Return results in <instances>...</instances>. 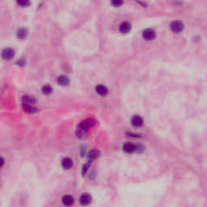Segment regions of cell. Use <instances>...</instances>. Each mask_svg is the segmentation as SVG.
Masks as SVG:
<instances>
[{
  "instance_id": "obj_17",
  "label": "cell",
  "mask_w": 207,
  "mask_h": 207,
  "mask_svg": "<svg viewBox=\"0 0 207 207\" xmlns=\"http://www.w3.org/2000/svg\"><path fill=\"white\" fill-rule=\"evenodd\" d=\"M27 30L25 29V28H20V29H19V30L17 31V36H18L19 39L25 38V36H27Z\"/></svg>"
},
{
  "instance_id": "obj_10",
  "label": "cell",
  "mask_w": 207,
  "mask_h": 207,
  "mask_svg": "<svg viewBox=\"0 0 207 207\" xmlns=\"http://www.w3.org/2000/svg\"><path fill=\"white\" fill-rule=\"evenodd\" d=\"M62 166L64 169H66V170H69L71 169L72 167H73V161L71 158H64L62 160Z\"/></svg>"
},
{
  "instance_id": "obj_4",
  "label": "cell",
  "mask_w": 207,
  "mask_h": 207,
  "mask_svg": "<svg viewBox=\"0 0 207 207\" xmlns=\"http://www.w3.org/2000/svg\"><path fill=\"white\" fill-rule=\"evenodd\" d=\"M2 58L4 60H11L15 56V51L11 48H6L2 51Z\"/></svg>"
},
{
  "instance_id": "obj_19",
  "label": "cell",
  "mask_w": 207,
  "mask_h": 207,
  "mask_svg": "<svg viewBox=\"0 0 207 207\" xmlns=\"http://www.w3.org/2000/svg\"><path fill=\"white\" fill-rule=\"evenodd\" d=\"M90 164L91 162H89L88 161V163H87V164H85L83 166V168H82V174L83 176H84L85 174H86V172H87V170H88V168H89V167H90Z\"/></svg>"
},
{
  "instance_id": "obj_15",
  "label": "cell",
  "mask_w": 207,
  "mask_h": 207,
  "mask_svg": "<svg viewBox=\"0 0 207 207\" xmlns=\"http://www.w3.org/2000/svg\"><path fill=\"white\" fill-rule=\"evenodd\" d=\"M23 108L25 109V112L28 113H34V112H38V109L36 108L33 105H28V104H23Z\"/></svg>"
},
{
  "instance_id": "obj_8",
  "label": "cell",
  "mask_w": 207,
  "mask_h": 207,
  "mask_svg": "<svg viewBox=\"0 0 207 207\" xmlns=\"http://www.w3.org/2000/svg\"><path fill=\"white\" fill-rule=\"evenodd\" d=\"M62 202H63V204L66 206H71L74 203V199L71 195H65L63 197Z\"/></svg>"
},
{
  "instance_id": "obj_6",
  "label": "cell",
  "mask_w": 207,
  "mask_h": 207,
  "mask_svg": "<svg viewBox=\"0 0 207 207\" xmlns=\"http://www.w3.org/2000/svg\"><path fill=\"white\" fill-rule=\"evenodd\" d=\"M122 149L125 153H128V154L136 152V145L130 143V142H126L123 145Z\"/></svg>"
},
{
  "instance_id": "obj_18",
  "label": "cell",
  "mask_w": 207,
  "mask_h": 207,
  "mask_svg": "<svg viewBox=\"0 0 207 207\" xmlns=\"http://www.w3.org/2000/svg\"><path fill=\"white\" fill-rule=\"evenodd\" d=\"M41 91H42V93H43L44 95H49V94L52 92L53 88H52L50 85L46 84L42 87V90Z\"/></svg>"
},
{
  "instance_id": "obj_16",
  "label": "cell",
  "mask_w": 207,
  "mask_h": 207,
  "mask_svg": "<svg viewBox=\"0 0 207 207\" xmlns=\"http://www.w3.org/2000/svg\"><path fill=\"white\" fill-rule=\"evenodd\" d=\"M87 131L84 130H83V129L81 128H79V127L77 128L76 135L78 138H86V136H87Z\"/></svg>"
},
{
  "instance_id": "obj_2",
  "label": "cell",
  "mask_w": 207,
  "mask_h": 207,
  "mask_svg": "<svg viewBox=\"0 0 207 207\" xmlns=\"http://www.w3.org/2000/svg\"><path fill=\"white\" fill-rule=\"evenodd\" d=\"M79 204L83 206H88L92 202V196L90 194L87 193H84V194H81V196L79 197Z\"/></svg>"
},
{
  "instance_id": "obj_9",
  "label": "cell",
  "mask_w": 207,
  "mask_h": 207,
  "mask_svg": "<svg viewBox=\"0 0 207 207\" xmlns=\"http://www.w3.org/2000/svg\"><path fill=\"white\" fill-rule=\"evenodd\" d=\"M131 30V25L128 22H123L119 26V31L121 33H128Z\"/></svg>"
},
{
  "instance_id": "obj_21",
  "label": "cell",
  "mask_w": 207,
  "mask_h": 207,
  "mask_svg": "<svg viewBox=\"0 0 207 207\" xmlns=\"http://www.w3.org/2000/svg\"><path fill=\"white\" fill-rule=\"evenodd\" d=\"M112 5L114 6V7H120L121 4H123L122 1H112Z\"/></svg>"
},
{
  "instance_id": "obj_7",
  "label": "cell",
  "mask_w": 207,
  "mask_h": 207,
  "mask_svg": "<svg viewBox=\"0 0 207 207\" xmlns=\"http://www.w3.org/2000/svg\"><path fill=\"white\" fill-rule=\"evenodd\" d=\"M131 124L134 127H141L143 124V119L138 115L134 116L131 119Z\"/></svg>"
},
{
  "instance_id": "obj_12",
  "label": "cell",
  "mask_w": 207,
  "mask_h": 207,
  "mask_svg": "<svg viewBox=\"0 0 207 207\" xmlns=\"http://www.w3.org/2000/svg\"><path fill=\"white\" fill-rule=\"evenodd\" d=\"M95 92H96V93H98L100 95H103V96H104V95H106L107 94H108V89H107V87H105V86L101 84L96 86V87H95Z\"/></svg>"
},
{
  "instance_id": "obj_5",
  "label": "cell",
  "mask_w": 207,
  "mask_h": 207,
  "mask_svg": "<svg viewBox=\"0 0 207 207\" xmlns=\"http://www.w3.org/2000/svg\"><path fill=\"white\" fill-rule=\"evenodd\" d=\"M142 36L147 41H151L155 37V31L151 28H147L142 32Z\"/></svg>"
},
{
  "instance_id": "obj_20",
  "label": "cell",
  "mask_w": 207,
  "mask_h": 207,
  "mask_svg": "<svg viewBox=\"0 0 207 207\" xmlns=\"http://www.w3.org/2000/svg\"><path fill=\"white\" fill-rule=\"evenodd\" d=\"M17 3L19 5L22 6V7H28V6L30 4V3L28 1H19V2H17Z\"/></svg>"
},
{
  "instance_id": "obj_1",
  "label": "cell",
  "mask_w": 207,
  "mask_h": 207,
  "mask_svg": "<svg viewBox=\"0 0 207 207\" xmlns=\"http://www.w3.org/2000/svg\"><path fill=\"white\" fill-rule=\"evenodd\" d=\"M95 124V121L92 118H88V119H86V120L83 121L82 122H80V124L79 125L78 127L83 129L86 131H88L90 129L93 128L94 125Z\"/></svg>"
},
{
  "instance_id": "obj_22",
  "label": "cell",
  "mask_w": 207,
  "mask_h": 207,
  "mask_svg": "<svg viewBox=\"0 0 207 207\" xmlns=\"http://www.w3.org/2000/svg\"><path fill=\"white\" fill-rule=\"evenodd\" d=\"M4 163H5L4 159H3V157H1V156H0V168H2V167L4 165Z\"/></svg>"
},
{
  "instance_id": "obj_3",
  "label": "cell",
  "mask_w": 207,
  "mask_h": 207,
  "mask_svg": "<svg viewBox=\"0 0 207 207\" xmlns=\"http://www.w3.org/2000/svg\"><path fill=\"white\" fill-rule=\"evenodd\" d=\"M170 28H171V30H172L173 33H178L183 30V28H184V24H183L181 21L176 20V21H173L172 24H171Z\"/></svg>"
},
{
  "instance_id": "obj_13",
  "label": "cell",
  "mask_w": 207,
  "mask_h": 207,
  "mask_svg": "<svg viewBox=\"0 0 207 207\" xmlns=\"http://www.w3.org/2000/svg\"><path fill=\"white\" fill-rule=\"evenodd\" d=\"M99 155H100V152H99L98 150H91L90 152L88 153V155H87L88 161L92 163V161L95 160V159L98 158Z\"/></svg>"
},
{
  "instance_id": "obj_11",
  "label": "cell",
  "mask_w": 207,
  "mask_h": 207,
  "mask_svg": "<svg viewBox=\"0 0 207 207\" xmlns=\"http://www.w3.org/2000/svg\"><path fill=\"white\" fill-rule=\"evenodd\" d=\"M23 104H28V105H33V104L36 103V100L33 96L30 95H25L22 99Z\"/></svg>"
},
{
  "instance_id": "obj_14",
  "label": "cell",
  "mask_w": 207,
  "mask_h": 207,
  "mask_svg": "<svg viewBox=\"0 0 207 207\" xmlns=\"http://www.w3.org/2000/svg\"><path fill=\"white\" fill-rule=\"evenodd\" d=\"M58 84L62 85V86H66V85L69 84L70 83V80H69V78L67 76H65V75H61L57 78V79Z\"/></svg>"
}]
</instances>
